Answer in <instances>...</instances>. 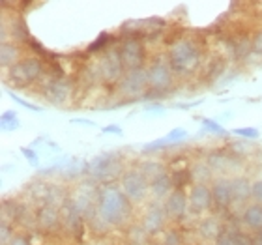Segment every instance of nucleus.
<instances>
[{"label":"nucleus","instance_id":"nucleus-45","mask_svg":"<svg viewBox=\"0 0 262 245\" xmlns=\"http://www.w3.org/2000/svg\"><path fill=\"white\" fill-rule=\"evenodd\" d=\"M103 133H116V135H122V127H118V125H107V127H103Z\"/></svg>","mask_w":262,"mask_h":245},{"label":"nucleus","instance_id":"nucleus-36","mask_svg":"<svg viewBox=\"0 0 262 245\" xmlns=\"http://www.w3.org/2000/svg\"><path fill=\"white\" fill-rule=\"evenodd\" d=\"M0 234H2V245H8L13 238V232H11V227H10V221H4L2 219V223H0Z\"/></svg>","mask_w":262,"mask_h":245},{"label":"nucleus","instance_id":"nucleus-30","mask_svg":"<svg viewBox=\"0 0 262 245\" xmlns=\"http://www.w3.org/2000/svg\"><path fill=\"white\" fill-rule=\"evenodd\" d=\"M111 39H113V38H111L109 34L103 32L98 39H96V41H94L92 45H90V47H88V53H96V51H99V49L107 51V49H109V41H111Z\"/></svg>","mask_w":262,"mask_h":245},{"label":"nucleus","instance_id":"nucleus-27","mask_svg":"<svg viewBox=\"0 0 262 245\" xmlns=\"http://www.w3.org/2000/svg\"><path fill=\"white\" fill-rule=\"evenodd\" d=\"M223 73H225V60L223 58H213V60L210 62V65H208V70H206V81L208 82L217 81Z\"/></svg>","mask_w":262,"mask_h":245},{"label":"nucleus","instance_id":"nucleus-22","mask_svg":"<svg viewBox=\"0 0 262 245\" xmlns=\"http://www.w3.org/2000/svg\"><path fill=\"white\" fill-rule=\"evenodd\" d=\"M230 49H232V56L236 60H244L253 53V41L247 34H242L230 43Z\"/></svg>","mask_w":262,"mask_h":245},{"label":"nucleus","instance_id":"nucleus-12","mask_svg":"<svg viewBox=\"0 0 262 245\" xmlns=\"http://www.w3.org/2000/svg\"><path fill=\"white\" fill-rule=\"evenodd\" d=\"M187 201H189V212L206 213L213 204L212 187H208V184H193L187 193Z\"/></svg>","mask_w":262,"mask_h":245},{"label":"nucleus","instance_id":"nucleus-5","mask_svg":"<svg viewBox=\"0 0 262 245\" xmlns=\"http://www.w3.org/2000/svg\"><path fill=\"white\" fill-rule=\"evenodd\" d=\"M148 75V86L154 90H163V92H170L169 88L174 82V71L170 68L169 60H163L161 56L154 58L150 62L146 70Z\"/></svg>","mask_w":262,"mask_h":245},{"label":"nucleus","instance_id":"nucleus-6","mask_svg":"<svg viewBox=\"0 0 262 245\" xmlns=\"http://www.w3.org/2000/svg\"><path fill=\"white\" fill-rule=\"evenodd\" d=\"M124 62H122L120 49H115V47H109V49L103 53V58L99 60L98 64V75L99 79H103L105 82H120L122 77L126 75L124 73Z\"/></svg>","mask_w":262,"mask_h":245},{"label":"nucleus","instance_id":"nucleus-20","mask_svg":"<svg viewBox=\"0 0 262 245\" xmlns=\"http://www.w3.org/2000/svg\"><path fill=\"white\" fill-rule=\"evenodd\" d=\"M230 184H232V196H234V202L244 204V202H247L251 198L253 184L247 180L246 176H234V178L230 180Z\"/></svg>","mask_w":262,"mask_h":245},{"label":"nucleus","instance_id":"nucleus-42","mask_svg":"<svg viewBox=\"0 0 262 245\" xmlns=\"http://www.w3.org/2000/svg\"><path fill=\"white\" fill-rule=\"evenodd\" d=\"M21 153L25 158H28V161L32 165H38V153L34 152L32 148H21Z\"/></svg>","mask_w":262,"mask_h":245},{"label":"nucleus","instance_id":"nucleus-32","mask_svg":"<svg viewBox=\"0 0 262 245\" xmlns=\"http://www.w3.org/2000/svg\"><path fill=\"white\" fill-rule=\"evenodd\" d=\"M202 125H204V129H208L210 133H215V135H227V129L221 127L215 120H210V118H202Z\"/></svg>","mask_w":262,"mask_h":245},{"label":"nucleus","instance_id":"nucleus-43","mask_svg":"<svg viewBox=\"0 0 262 245\" xmlns=\"http://www.w3.org/2000/svg\"><path fill=\"white\" fill-rule=\"evenodd\" d=\"M10 96H11V99H15L17 103H19V105H23V107H27V109H30V110H36V113H38V110H39V107H36V105L28 103V101H25V99H21V98H19V96H17V94H11V92H10Z\"/></svg>","mask_w":262,"mask_h":245},{"label":"nucleus","instance_id":"nucleus-39","mask_svg":"<svg viewBox=\"0 0 262 245\" xmlns=\"http://www.w3.org/2000/svg\"><path fill=\"white\" fill-rule=\"evenodd\" d=\"M251 198H255V202L262 204V180L253 182V187H251Z\"/></svg>","mask_w":262,"mask_h":245},{"label":"nucleus","instance_id":"nucleus-35","mask_svg":"<svg viewBox=\"0 0 262 245\" xmlns=\"http://www.w3.org/2000/svg\"><path fill=\"white\" fill-rule=\"evenodd\" d=\"M184 240H182V234L178 230H167L163 238V245H182Z\"/></svg>","mask_w":262,"mask_h":245},{"label":"nucleus","instance_id":"nucleus-33","mask_svg":"<svg viewBox=\"0 0 262 245\" xmlns=\"http://www.w3.org/2000/svg\"><path fill=\"white\" fill-rule=\"evenodd\" d=\"M187 137V131L182 129V127H176V129H172L167 137H163L165 139V144H172V142H178V141H184Z\"/></svg>","mask_w":262,"mask_h":245},{"label":"nucleus","instance_id":"nucleus-47","mask_svg":"<svg viewBox=\"0 0 262 245\" xmlns=\"http://www.w3.org/2000/svg\"><path fill=\"white\" fill-rule=\"evenodd\" d=\"M201 245H206V241H202V243Z\"/></svg>","mask_w":262,"mask_h":245},{"label":"nucleus","instance_id":"nucleus-1","mask_svg":"<svg viewBox=\"0 0 262 245\" xmlns=\"http://www.w3.org/2000/svg\"><path fill=\"white\" fill-rule=\"evenodd\" d=\"M98 204V217L107 227H122L131 219L133 202L126 196V193L115 185H103L98 189L96 196Z\"/></svg>","mask_w":262,"mask_h":245},{"label":"nucleus","instance_id":"nucleus-19","mask_svg":"<svg viewBox=\"0 0 262 245\" xmlns=\"http://www.w3.org/2000/svg\"><path fill=\"white\" fill-rule=\"evenodd\" d=\"M221 223H219L215 217H206V219H201L199 225H196V234L201 236L202 241H215L217 240V236L221 234Z\"/></svg>","mask_w":262,"mask_h":245},{"label":"nucleus","instance_id":"nucleus-44","mask_svg":"<svg viewBox=\"0 0 262 245\" xmlns=\"http://www.w3.org/2000/svg\"><path fill=\"white\" fill-rule=\"evenodd\" d=\"M246 148L247 146L244 144V142H232V144H230V150H232L234 153H238V155H244V153H247Z\"/></svg>","mask_w":262,"mask_h":245},{"label":"nucleus","instance_id":"nucleus-28","mask_svg":"<svg viewBox=\"0 0 262 245\" xmlns=\"http://www.w3.org/2000/svg\"><path fill=\"white\" fill-rule=\"evenodd\" d=\"M236 232H238V229H232V227L227 225V227H223L221 234L217 236V240L213 241V245H234Z\"/></svg>","mask_w":262,"mask_h":245},{"label":"nucleus","instance_id":"nucleus-41","mask_svg":"<svg viewBox=\"0 0 262 245\" xmlns=\"http://www.w3.org/2000/svg\"><path fill=\"white\" fill-rule=\"evenodd\" d=\"M8 245H32L30 243V238L25 234H15L13 238H11V241Z\"/></svg>","mask_w":262,"mask_h":245},{"label":"nucleus","instance_id":"nucleus-4","mask_svg":"<svg viewBox=\"0 0 262 245\" xmlns=\"http://www.w3.org/2000/svg\"><path fill=\"white\" fill-rule=\"evenodd\" d=\"M122 191L126 193V196L131 202H142L150 193V180L142 174L139 169H131L122 172L120 178Z\"/></svg>","mask_w":262,"mask_h":245},{"label":"nucleus","instance_id":"nucleus-18","mask_svg":"<svg viewBox=\"0 0 262 245\" xmlns=\"http://www.w3.org/2000/svg\"><path fill=\"white\" fill-rule=\"evenodd\" d=\"M242 221L247 229L253 232H260L262 230V204L258 202H251L247 204L244 213H242Z\"/></svg>","mask_w":262,"mask_h":245},{"label":"nucleus","instance_id":"nucleus-24","mask_svg":"<svg viewBox=\"0 0 262 245\" xmlns=\"http://www.w3.org/2000/svg\"><path fill=\"white\" fill-rule=\"evenodd\" d=\"M230 161L232 159L229 155H225L223 152H212L210 155L206 158V163L210 165V169L212 170H225L227 167H230Z\"/></svg>","mask_w":262,"mask_h":245},{"label":"nucleus","instance_id":"nucleus-23","mask_svg":"<svg viewBox=\"0 0 262 245\" xmlns=\"http://www.w3.org/2000/svg\"><path fill=\"white\" fill-rule=\"evenodd\" d=\"M213 170L210 169V165L206 161H196L191 167V176L195 184H206L210 178H212Z\"/></svg>","mask_w":262,"mask_h":245},{"label":"nucleus","instance_id":"nucleus-46","mask_svg":"<svg viewBox=\"0 0 262 245\" xmlns=\"http://www.w3.org/2000/svg\"><path fill=\"white\" fill-rule=\"evenodd\" d=\"M255 245H262V230L257 232V238H255Z\"/></svg>","mask_w":262,"mask_h":245},{"label":"nucleus","instance_id":"nucleus-21","mask_svg":"<svg viewBox=\"0 0 262 245\" xmlns=\"http://www.w3.org/2000/svg\"><path fill=\"white\" fill-rule=\"evenodd\" d=\"M21 58V49L17 47V43H11V41H2L0 45V64L2 68H11L15 65Z\"/></svg>","mask_w":262,"mask_h":245},{"label":"nucleus","instance_id":"nucleus-11","mask_svg":"<svg viewBox=\"0 0 262 245\" xmlns=\"http://www.w3.org/2000/svg\"><path fill=\"white\" fill-rule=\"evenodd\" d=\"M94 180H113L118 174V161L113 153H103L84 167Z\"/></svg>","mask_w":262,"mask_h":245},{"label":"nucleus","instance_id":"nucleus-2","mask_svg":"<svg viewBox=\"0 0 262 245\" xmlns=\"http://www.w3.org/2000/svg\"><path fill=\"white\" fill-rule=\"evenodd\" d=\"M174 75H191L199 70L202 62L201 45L191 38H180L170 45L169 56H167Z\"/></svg>","mask_w":262,"mask_h":245},{"label":"nucleus","instance_id":"nucleus-40","mask_svg":"<svg viewBox=\"0 0 262 245\" xmlns=\"http://www.w3.org/2000/svg\"><path fill=\"white\" fill-rule=\"evenodd\" d=\"M251 41H253V53H255V55H262V30L255 32Z\"/></svg>","mask_w":262,"mask_h":245},{"label":"nucleus","instance_id":"nucleus-37","mask_svg":"<svg viewBox=\"0 0 262 245\" xmlns=\"http://www.w3.org/2000/svg\"><path fill=\"white\" fill-rule=\"evenodd\" d=\"M234 245H255V238H251L249 234L238 230V232H236V238H234Z\"/></svg>","mask_w":262,"mask_h":245},{"label":"nucleus","instance_id":"nucleus-29","mask_svg":"<svg viewBox=\"0 0 262 245\" xmlns=\"http://www.w3.org/2000/svg\"><path fill=\"white\" fill-rule=\"evenodd\" d=\"M19 127V120H17L15 110H6L2 115V129L4 131H15Z\"/></svg>","mask_w":262,"mask_h":245},{"label":"nucleus","instance_id":"nucleus-13","mask_svg":"<svg viewBox=\"0 0 262 245\" xmlns=\"http://www.w3.org/2000/svg\"><path fill=\"white\" fill-rule=\"evenodd\" d=\"M73 92V84L68 79H49L43 84V96L51 105H64Z\"/></svg>","mask_w":262,"mask_h":245},{"label":"nucleus","instance_id":"nucleus-38","mask_svg":"<svg viewBox=\"0 0 262 245\" xmlns=\"http://www.w3.org/2000/svg\"><path fill=\"white\" fill-rule=\"evenodd\" d=\"M172 92H163V90H154V88H148L146 94H144V99H163L169 98Z\"/></svg>","mask_w":262,"mask_h":245},{"label":"nucleus","instance_id":"nucleus-31","mask_svg":"<svg viewBox=\"0 0 262 245\" xmlns=\"http://www.w3.org/2000/svg\"><path fill=\"white\" fill-rule=\"evenodd\" d=\"M146 236H148V232L142 229V227H133L129 232V240L137 245H142V243H146Z\"/></svg>","mask_w":262,"mask_h":245},{"label":"nucleus","instance_id":"nucleus-8","mask_svg":"<svg viewBox=\"0 0 262 245\" xmlns=\"http://www.w3.org/2000/svg\"><path fill=\"white\" fill-rule=\"evenodd\" d=\"M148 75L146 70H137V71H126V75L122 77L118 82V92L126 98H139L144 96L148 90Z\"/></svg>","mask_w":262,"mask_h":245},{"label":"nucleus","instance_id":"nucleus-14","mask_svg":"<svg viewBox=\"0 0 262 245\" xmlns=\"http://www.w3.org/2000/svg\"><path fill=\"white\" fill-rule=\"evenodd\" d=\"M165 210H167L169 219L182 221V219L187 215V212H189V201H187V195L184 193V191L174 189L169 195V198L165 201Z\"/></svg>","mask_w":262,"mask_h":245},{"label":"nucleus","instance_id":"nucleus-26","mask_svg":"<svg viewBox=\"0 0 262 245\" xmlns=\"http://www.w3.org/2000/svg\"><path fill=\"white\" fill-rule=\"evenodd\" d=\"M170 176H172L174 189H178V191H184V187L191 184V180H193L191 169H176Z\"/></svg>","mask_w":262,"mask_h":245},{"label":"nucleus","instance_id":"nucleus-25","mask_svg":"<svg viewBox=\"0 0 262 245\" xmlns=\"http://www.w3.org/2000/svg\"><path fill=\"white\" fill-rule=\"evenodd\" d=\"M139 170L146 176L148 180H154L156 176L167 172V170H165V167L161 165V161H142L141 167H139Z\"/></svg>","mask_w":262,"mask_h":245},{"label":"nucleus","instance_id":"nucleus-10","mask_svg":"<svg viewBox=\"0 0 262 245\" xmlns=\"http://www.w3.org/2000/svg\"><path fill=\"white\" fill-rule=\"evenodd\" d=\"M167 219H169V215L165 210V202L154 201L148 204L146 212L142 215L141 227L146 230L148 234H158L159 230H163Z\"/></svg>","mask_w":262,"mask_h":245},{"label":"nucleus","instance_id":"nucleus-7","mask_svg":"<svg viewBox=\"0 0 262 245\" xmlns=\"http://www.w3.org/2000/svg\"><path fill=\"white\" fill-rule=\"evenodd\" d=\"M120 56L124 62V68L127 71L142 70V65L146 62V49L142 39L139 38H126L120 43Z\"/></svg>","mask_w":262,"mask_h":245},{"label":"nucleus","instance_id":"nucleus-16","mask_svg":"<svg viewBox=\"0 0 262 245\" xmlns=\"http://www.w3.org/2000/svg\"><path fill=\"white\" fill-rule=\"evenodd\" d=\"M212 196H213V204L221 210H227V208L234 202V196H232V184L227 178H217L213 180L212 184Z\"/></svg>","mask_w":262,"mask_h":245},{"label":"nucleus","instance_id":"nucleus-3","mask_svg":"<svg viewBox=\"0 0 262 245\" xmlns=\"http://www.w3.org/2000/svg\"><path fill=\"white\" fill-rule=\"evenodd\" d=\"M43 73H45V64L39 58L32 56V58H23L21 62L11 65L10 71H8V79L15 86L27 88L28 84L38 81Z\"/></svg>","mask_w":262,"mask_h":245},{"label":"nucleus","instance_id":"nucleus-34","mask_svg":"<svg viewBox=\"0 0 262 245\" xmlns=\"http://www.w3.org/2000/svg\"><path fill=\"white\" fill-rule=\"evenodd\" d=\"M232 133H234V135L244 137V139H253V141L260 137V133H258L257 127H236V129H232Z\"/></svg>","mask_w":262,"mask_h":245},{"label":"nucleus","instance_id":"nucleus-9","mask_svg":"<svg viewBox=\"0 0 262 245\" xmlns=\"http://www.w3.org/2000/svg\"><path fill=\"white\" fill-rule=\"evenodd\" d=\"M60 217H62V225L66 229L70 230L71 234L77 236V240L82 238V230H84V223H82V212L79 204H77L73 198H64L60 206Z\"/></svg>","mask_w":262,"mask_h":245},{"label":"nucleus","instance_id":"nucleus-15","mask_svg":"<svg viewBox=\"0 0 262 245\" xmlns=\"http://www.w3.org/2000/svg\"><path fill=\"white\" fill-rule=\"evenodd\" d=\"M36 223L45 232H55L60 229L62 217H60V208L53 206V204H43L36 213Z\"/></svg>","mask_w":262,"mask_h":245},{"label":"nucleus","instance_id":"nucleus-17","mask_svg":"<svg viewBox=\"0 0 262 245\" xmlns=\"http://www.w3.org/2000/svg\"><path fill=\"white\" fill-rule=\"evenodd\" d=\"M174 191V184H172V176L169 172L156 176L154 180H150V195L154 196V201H167L169 195Z\"/></svg>","mask_w":262,"mask_h":245}]
</instances>
